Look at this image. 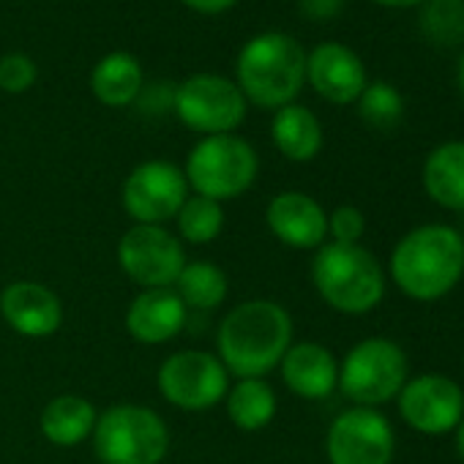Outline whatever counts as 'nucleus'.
Returning a JSON list of instances; mask_svg holds the SVG:
<instances>
[{
	"mask_svg": "<svg viewBox=\"0 0 464 464\" xmlns=\"http://www.w3.org/2000/svg\"><path fill=\"white\" fill-rule=\"evenodd\" d=\"M380 6H388V9H407V6H420L426 0H374Z\"/></svg>",
	"mask_w": 464,
	"mask_h": 464,
	"instance_id": "2f4dec72",
	"label": "nucleus"
},
{
	"mask_svg": "<svg viewBox=\"0 0 464 464\" xmlns=\"http://www.w3.org/2000/svg\"><path fill=\"white\" fill-rule=\"evenodd\" d=\"M306 80L331 104H353L369 85L363 61L336 42L320 44L306 55Z\"/></svg>",
	"mask_w": 464,
	"mask_h": 464,
	"instance_id": "4468645a",
	"label": "nucleus"
},
{
	"mask_svg": "<svg viewBox=\"0 0 464 464\" xmlns=\"http://www.w3.org/2000/svg\"><path fill=\"white\" fill-rule=\"evenodd\" d=\"M96 418H99V412L85 396L63 393V396H55L53 401H47V407L42 410L39 426H42V434L53 445L74 448V445H82L93 434Z\"/></svg>",
	"mask_w": 464,
	"mask_h": 464,
	"instance_id": "6ab92c4d",
	"label": "nucleus"
},
{
	"mask_svg": "<svg viewBox=\"0 0 464 464\" xmlns=\"http://www.w3.org/2000/svg\"><path fill=\"white\" fill-rule=\"evenodd\" d=\"M461 274L464 238L445 224L415 227L391 255V276L396 287L415 301H437L448 295Z\"/></svg>",
	"mask_w": 464,
	"mask_h": 464,
	"instance_id": "f03ea898",
	"label": "nucleus"
},
{
	"mask_svg": "<svg viewBox=\"0 0 464 464\" xmlns=\"http://www.w3.org/2000/svg\"><path fill=\"white\" fill-rule=\"evenodd\" d=\"M306 82V53L304 47L279 31L255 36L238 55L236 85L244 99L266 107L282 110L293 104Z\"/></svg>",
	"mask_w": 464,
	"mask_h": 464,
	"instance_id": "7ed1b4c3",
	"label": "nucleus"
},
{
	"mask_svg": "<svg viewBox=\"0 0 464 464\" xmlns=\"http://www.w3.org/2000/svg\"><path fill=\"white\" fill-rule=\"evenodd\" d=\"M325 450L331 464H391L393 429L374 407H353L334 418Z\"/></svg>",
	"mask_w": 464,
	"mask_h": 464,
	"instance_id": "f8f14e48",
	"label": "nucleus"
},
{
	"mask_svg": "<svg viewBox=\"0 0 464 464\" xmlns=\"http://www.w3.org/2000/svg\"><path fill=\"white\" fill-rule=\"evenodd\" d=\"M459 93H461V102H464V55H461V63H459Z\"/></svg>",
	"mask_w": 464,
	"mask_h": 464,
	"instance_id": "72a5a7b5",
	"label": "nucleus"
},
{
	"mask_svg": "<svg viewBox=\"0 0 464 464\" xmlns=\"http://www.w3.org/2000/svg\"><path fill=\"white\" fill-rule=\"evenodd\" d=\"M363 232H366V218L353 205H339L328 216V236L334 238V244L355 246L363 238Z\"/></svg>",
	"mask_w": 464,
	"mask_h": 464,
	"instance_id": "c85d7f7f",
	"label": "nucleus"
},
{
	"mask_svg": "<svg viewBox=\"0 0 464 464\" xmlns=\"http://www.w3.org/2000/svg\"><path fill=\"white\" fill-rule=\"evenodd\" d=\"M399 412L420 434H445L464 418V393L445 374H420L399 391Z\"/></svg>",
	"mask_w": 464,
	"mask_h": 464,
	"instance_id": "ddd939ff",
	"label": "nucleus"
},
{
	"mask_svg": "<svg viewBox=\"0 0 464 464\" xmlns=\"http://www.w3.org/2000/svg\"><path fill=\"white\" fill-rule=\"evenodd\" d=\"M320 298L342 314H366L385 295L382 266L363 246L323 244L312 263Z\"/></svg>",
	"mask_w": 464,
	"mask_h": 464,
	"instance_id": "20e7f679",
	"label": "nucleus"
},
{
	"mask_svg": "<svg viewBox=\"0 0 464 464\" xmlns=\"http://www.w3.org/2000/svg\"><path fill=\"white\" fill-rule=\"evenodd\" d=\"M407 382L404 350L391 339H363L358 342L339 369L342 393L355 401V407H377L399 396Z\"/></svg>",
	"mask_w": 464,
	"mask_h": 464,
	"instance_id": "0eeeda50",
	"label": "nucleus"
},
{
	"mask_svg": "<svg viewBox=\"0 0 464 464\" xmlns=\"http://www.w3.org/2000/svg\"><path fill=\"white\" fill-rule=\"evenodd\" d=\"M358 112L372 129H393L404 115V99L393 85L372 82L358 99Z\"/></svg>",
	"mask_w": 464,
	"mask_h": 464,
	"instance_id": "bb28decb",
	"label": "nucleus"
},
{
	"mask_svg": "<svg viewBox=\"0 0 464 464\" xmlns=\"http://www.w3.org/2000/svg\"><path fill=\"white\" fill-rule=\"evenodd\" d=\"M456 445H459V456H461V461H464V418H461V423L456 426Z\"/></svg>",
	"mask_w": 464,
	"mask_h": 464,
	"instance_id": "473e14b6",
	"label": "nucleus"
},
{
	"mask_svg": "<svg viewBox=\"0 0 464 464\" xmlns=\"http://www.w3.org/2000/svg\"><path fill=\"white\" fill-rule=\"evenodd\" d=\"M91 91L104 107H129L142 91V66L131 53H110L91 72Z\"/></svg>",
	"mask_w": 464,
	"mask_h": 464,
	"instance_id": "4be33fe9",
	"label": "nucleus"
},
{
	"mask_svg": "<svg viewBox=\"0 0 464 464\" xmlns=\"http://www.w3.org/2000/svg\"><path fill=\"white\" fill-rule=\"evenodd\" d=\"M257 150L236 134L202 137L186 159V180L199 197L224 202L236 199L257 180Z\"/></svg>",
	"mask_w": 464,
	"mask_h": 464,
	"instance_id": "423d86ee",
	"label": "nucleus"
},
{
	"mask_svg": "<svg viewBox=\"0 0 464 464\" xmlns=\"http://www.w3.org/2000/svg\"><path fill=\"white\" fill-rule=\"evenodd\" d=\"M172 290L186 304V309L210 312L227 298V276L218 266H213L208 260H194V263L183 266Z\"/></svg>",
	"mask_w": 464,
	"mask_h": 464,
	"instance_id": "b1692460",
	"label": "nucleus"
},
{
	"mask_svg": "<svg viewBox=\"0 0 464 464\" xmlns=\"http://www.w3.org/2000/svg\"><path fill=\"white\" fill-rule=\"evenodd\" d=\"M426 194L448 210H464V142H442L423 161Z\"/></svg>",
	"mask_w": 464,
	"mask_h": 464,
	"instance_id": "aec40b11",
	"label": "nucleus"
},
{
	"mask_svg": "<svg viewBox=\"0 0 464 464\" xmlns=\"http://www.w3.org/2000/svg\"><path fill=\"white\" fill-rule=\"evenodd\" d=\"M183 4L199 14H221L227 9H232L238 4V0H183Z\"/></svg>",
	"mask_w": 464,
	"mask_h": 464,
	"instance_id": "7c9ffc66",
	"label": "nucleus"
},
{
	"mask_svg": "<svg viewBox=\"0 0 464 464\" xmlns=\"http://www.w3.org/2000/svg\"><path fill=\"white\" fill-rule=\"evenodd\" d=\"M161 396L188 412L216 407L229 391V372L213 353L180 350L159 369Z\"/></svg>",
	"mask_w": 464,
	"mask_h": 464,
	"instance_id": "9d476101",
	"label": "nucleus"
},
{
	"mask_svg": "<svg viewBox=\"0 0 464 464\" xmlns=\"http://www.w3.org/2000/svg\"><path fill=\"white\" fill-rule=\"evenodd\" d=\"M188 309L172 287L142 290L126 309V331L142 344H164L186 325Z\"/></svg>",
	"mask_w": 464,
	"mask_h": 464,
	"instance_id": "f3484780",
	"label": "nucleus"
},
{
	"mask_svg": "<svg viewBox=\"0 0 464 464\" xmlns=\"http://www.w3.org/2000/svg\"><path fill=\"white\" fill-rule=\"evenodd\" d=\"M271 137L279 153L290 161H312L323 148V126L309 107L287 104L276 110Z\"/></svg>",
	"mask_w": 464,
	"mask_h": 464,
	"instance_id": "412c9836",
	"label": "nucleus"
},
{
	"mask_svg": "<svg viewBox=\"0 0 464 464\" xmlns=\"http://www.w3.org/2000/svg\"><path fill=\"white\" fill-rule=\"evenodd\" d=\"M118 263L134 285L161 290L178 282L186 255L178 238L161 224H134L118 244Z\"/></svg>",
	"mask_w": 464,
	"mask_h": 464,
	"instance_id": "1a4fd4ad",
	"label": "nucleus"
},
{
	"mask_svg": "<svg viewBox=\"0 0 464 464\" xmlns=\"http://www.w3.org/2000/svg\"><path fill=\"white\" fill-rule=\"evenodd\" d=\"M420 31L437 47H456L464 42V0H426L420 12Z\"/></svg>",
	"mask_w": 464,
	"mask_h": 464,
	"instance_id": "a878e982",
	"label": "nucleus"
},
{
	"mask_svg": "<svg viewBox=\"0 0 464 464\" xmlns=\"http://www.w3.org/2000/svg\"><path fill=\"white\" fill-rule=\"evenodd\" d=\"M180 123L197 134H232L246 118L241 88L218 74H194L183 80L172 96Z\"/></svg>",
	"mask_w": 464,
	"mask_h": 464,
	"instance_id": "6e6552de",
	"label": "nucleus"
},
{
	"mask_svg": "<svg viewBox=\"0 0 464 464\" xmlns=\"http://www.w3.org/2000/svg\"><path fill=\"white\" fill-rule=\"evenodd\" d=\"M175 218H178L180 238L194 244V246L216 241L221 236V229H224V208H221V202L199 197V194L188 197L180 205Z\"/></svg>",
	"mask_w": 464,
	"mask_h": 464,
	"instance_id": "393cba45",
	"label": "nucleus"
},
{
	"mask_svg": "<svg viewBox=\"0 0 464 464\" xmlns=\"http://www.w3.org/2000/svg\"><path fill=\"white\" fill-rule=\"evenodd\" d=\"M91 437L102 464H161L169 450L164 418L142 404H115L104 410Z\"/></svg>",
	"mask_w": 464,
	"mask_h": 464,
	"instance_id": "39448f33",
	"label": "nucleus"
},
{
	"mask_svg": "<svg viewBox=\"0 0 464 464\" xmlns=\"http://www.w3.org/2000/svg\"><path fill=\"white\" fill-rule=\"evenodd\" d=\"M188 199V180L172 161L153 159L134 167L123 183V208L137 224H164Z\"/></svg>",
	"mask_w": 464,
	"mask_h": 464,
	"instance_id": "9b49d317",
	"label": "nucleus"
},
{
	"mask_svg": "<svg viewBox=\"0 0 464 464\" xmlns=\"http://www.w3.org/2000/svg\"><path fill=\"white\" fill-rule=\"evenodd\" d=\"M279 366L285 385L301 399H325L339 385V363L334 353L317 342L290 344Z\"/></svg>",
	"mask_w": 464,
	"mask_h": 464,
	"instance_id": "a211bd4d",
	"label": "nucleus"
},
{
	"mask_svg": "<svg viewBox=\"0 0 464 464\" xmlns=\"http://www.w3.org/2000/svg\"><path fill=\"white\" fill-rule=\"evenodd\" d=\"M266 221L290 249H320L328 238V213L304 191H282L268 202Z\"/></svg>",
	"mask_w": 464,
	"mask_h": 464,
	"instance_id": "2eb2a0df",
	"label": "nucleus"
},
{
	"mask_svg": "<svg viewBox=\"0 0 464 464\" xmlns=\"http://www.w3.org/2000/svg\"><path fill=\"white\" fill-rule=\"evenodd\" d=\"M344 6V0H301V12L306 20H314V23H325V20H334Z\"/></svg>",
	"mask_w": 464,
	"mask_h": 464,
	"instance_id": "c756f323",
	"label": "nucleus"
},
{
	"mask_svg": "<svg viewBox=\"0 0 464 464\" xmlns=\"http://www.w3.org/2000/svg\"><path fill=\"white\" fill-rule=\"evenodd\" d=\"M0 314L4 320L28 339H47L63 325L61 298L39 282H12L0 293Z\"/></svg>",
	"mask_w": 464,
	"mask_h": 464,
	"instance_id": "dca6fc26",
	"label": "nucleus"
},
{
	"mask_svg": "<svg viewBox=\"0 0 464 464\" xmlns=\"http://www.w3.org/2000/svg\"><path fill=\"white\" fill-rule=\"evenodd\" d=\"M293 344V317L276 301H246L229 309L216 331V358L238 380L266 377Z\"/></svg>",
	"mask_w": 464,
	"mask_h": 464,
	"instance_id": "f257e3e1",
	"label": "nucleus"
},
{
	"mask_svg": "<svg viewBox=\"0 0 464 464\" xmlns=\"http://www.w3.org/2000/svg\"><path fill=\"white\" fill-rule=\"evenodd\" d=\"M224 401L229 420L244 431H260L276 415V393L263 377L238 380L227 391Z\"/></svg>",
	"mask_w": 464,
	"mask_h": 464,
	"instance_id": "5701e85b",
	"label": "nucleus"
},
{
	"mask_svg": "<svg viewBox=\"0 0 464 464\" xmlns=\"http://www.w3.org/2000/svg\"><path fill=\"white\" fill-rule=\"evenodd\" d=\"M36 77H39V69L25 53H12L6 58H0V91L25 93L34 88Z\"/></svg>",
	"mask_w": 464,
	"mask_h": 464,
	"instance_id": "cd10ccee",
	"label": "nucleus"
}]
</instances>
